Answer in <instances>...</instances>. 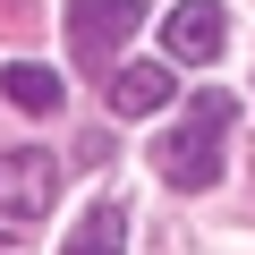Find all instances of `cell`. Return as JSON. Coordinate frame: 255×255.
Here are the masks:
<instances>
[{
	"label": "cell",
	"mask_w": 255,
	"mask_h": 255,
	"mask_svg": "<svg viewBox=\"0 0 255 255\" xmlns=\"http://www.w3.org/2000/svg\"><path fill=\"white\" fill-rule=\"evenodd\" d=\"M60 255H128V204H119V196L85 204V221L60 238Z\"/></svg>",
	"instance_id": "8992f818"
},
{
	"label": "cell",
	"mask_w": 255,
	"mask_h": 255,
	"mask_svg": "<svg viewBox=\"0 0 255 255\" xmlns=\"http://www.w3.org/2000/svg\"><path fill=\"white\" fill-rule=\"evenodd\" d=\"M162 43H170V60L213 68V60H221V43H230V9H221V0H179V9L162 17Z\"/></svg>",
	"instance_id": "277c9868"
},
{
	"label": "cell",
	"mask_w": 255,
	"mask_h": 255,
	"mask_svg": "<svg viewBox=\"0 0 255 255\" xmlns=\"http://www.w3.org/2000/svg\"><path fill=\"white\" fill-rule=\"evenodd\" d=\"M145 26V9L136 0H68V43H77V60L85 68H111L119 60V43Z\"/></svg>",
	"instance_id": "7a4b0ae2"
},
{
	"label": "cell",
	"mask_w": 255,
	"mask_h": 255,
	"mask_svg": "<svg viewBox=\"0 0 255 255\" xmlns=\"http://www.w3.org/2000/svg\"><path fill=\"white\" fill-rule=\"evenodd\" d=\"M9 238H17V230H0V247H9Z\"/></svg>",
	"instance_id": "ba28073f"
},
{
	"label": "cell",
	"mask_w": 255,
	"mask_h": 255,
	"mask_svg": "<svg viewBox=\"0 0 255 255\" xmlns=\"http://www.w3.org/2000/svg\"><path fill=\"white\" fill-rule=\"evenodd\" d=\"M51 196H60V162L51 153H0V213L9 221H43L51 213Z\"/></svg>",
	"instance_id": "3957f363"
},
{
	"label": "cell",
	"mask_w": 255,
	"mask_h": 255,
	"mask_svg": "<svg viewBox=\"0 0 255 255\" xmlns=\"http://www.w3.org/2000/svg\"><path fill=\"white\" fill-rule=\"evenodd\" d=\"M0 94H9L26 119H51L60 111V77L51 68H34V60H17V68H0Z\"/></svg>",
	"instance_id": "52a82bcc"
},
{
	"label": "cell",
	"mask_w": 255,
	"mask_h": 255,
	"mask_svg": "<svg viewBox=\"0 0 255 255\" xmlns=\"http://www.w3.org/2000/svg\"><path fill=\"white\" fill-rule=\"evenodd\" d=\"M230 111H238L230 94H196V111H187L170 136L153 145V170H162L170 187H187V196H196V187H213V179H221V136H230Z\"/></svg>",
	"instance_id": "6da1fadb"
},
{
	"label": "cell",
	"mask_w": 255,
	"mask_h": 255,
	"mask_svg": "<svg viewBox=\"0 0 255 255\" xmlns=\"http://www.w3.org/2000/svg\"><path fill=\"white\" fill-rule=\"evenodd\" d=\"M162 102H170V68H162V60L111 68V111H119V119H153Z\"/></svg>",
	"instance_id": "5b68a950"
}]
</instances>
